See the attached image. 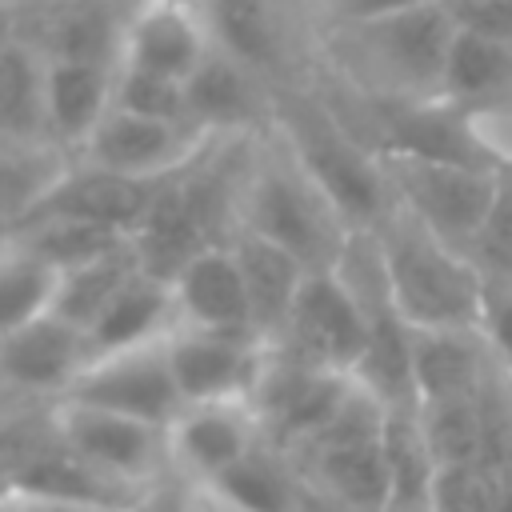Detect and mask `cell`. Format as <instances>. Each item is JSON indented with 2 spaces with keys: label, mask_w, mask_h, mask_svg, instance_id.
Listing matches in <instances>:
<instances>
[{
  "label": "cell",
  "mask_w": 512,
  "mask_h": 512,
  "mask_svg": "<svg viewBox=\"0 0 512 512\" xmlns=\"http://www.w3.org/2000/svg\"><path fill=\"white\" fill-rule=\"evenodd\" d=\"M212 492L236 512H300V488L280 460L252 448L244 460L208 480Z\"/></svg>",
  "instance_id": "23"
},
{
  "label": "cell",
  "mask_w": 512,
  "mask_h": 512,
  "mask_svg": "<svg viewBox=\"0 0 512 512\" xmlns=\"http://www.w3.org/2000/svg\"><path fill=\"white\" fill-rule=\"evenodd\" d=\"M132 236L92 224V220H76V216H32V232L20 244L28 256H36L40 264H48L52 272H68L76 264H88L96 256H108L116 248H124Z\"/></svg>",
  "instance_id": "22"
},
{
  "label": "cell",
  "mask_w": 512,
  "mask_h": 512,
  "mask_svg": "<svg viewBox=\"0 0 512 512\" xmlns=\"http://www.w3.org/2000/svg\"><path fill=\"white\" fill-rule=\"evenodd\" d=\"M392 204L436 232L444 244L468 252L500 188V168L436 160L416 152H376Z\"/></svg>",
  "instance_id": "4"
},
{
  "label": "cell",
  "mask_w": 512,
  "mask_h": 512,
  "mask_svg": "<svg viewBox=\"0 0 512 512\" xmlns=\"http://www.w3.org/2000/svg\"><path fill=\"white\" fill-rule=\"evenodd\" d=\"M252 424H256V412L252 404H240V400L184 404L168 424V456L192 468L200 480H212L256 448Z\"/></svg>",
  "instance_id": "13"
},
{
  "label": "cell",
  "mask_w": 512,
  "mask_h": 512,
  "mask_svg": "<svg viewBox=\"0 0 512 512\" xmlns=\"http://www.w3.org/2000/svg\"><path fill=\"white\" fill-rule=\"evenodd\" d=\"M112 84L104 64L88 60H52L44 68V112L56 132L88 140L92 128L112 108Z\"/></svg>",
  "instance_id": "20"
},
{
  "label": "cell",
  "mask_w": 512,
  "mask_h": 512,
  "mask_svg": "<svg viewBox=\"0 0 512 512\" xmlns=\"http://www.w3.org/2000/svg\"><path fill=\"white\" fill-rule=\"evenodd\" d=\"M480 336L488 344V356H492L496 372H504L512 380V288L508 284H488Z\"/></svg>",
  "instance_id": "33"
},
{
  "label": "cell",
  "mask_w": 512,
  "mask_h": 512,
  "mask_svg": "<svg viewBox=\"0 0 512 512\" xmlns=\"http://www.w3.org/2000/svg\"><path fill=\"white\" fill-rule=\"evenodd\" d=\"M172 300L180 324L212 328V332H252V304L248 284L236 260V248H200L172 280Z\"/></svg>",
  "instance_id": "11"
},
{
  "label": "cell",
  "mask_w": 512,
  "mask_h": 512,
  "mask_svg": "<svg viewBox=\"0 0 512 512\" xmlns=\"http://www.w3.org/2000/svg\"><path fill=\"white\" fill-rule=\"evenodd\" d=\"M452 16L456 32H472L480 40L512 48V0H440Z\"/></svg>",
  "instance_id": "32"
},
{
  "label": "cell",
  "mask_w": 512,
  "mask_h": 512,
  "mask_svg": "<svg viewBox=\"0 0 512 512\" xmlns=\"http://www.w3.org/2000/svg\"><path fill=\"white\" fill-rule=\"evenodd\" d=\"M420 428L428 440V452L436 468L444 464H484V412L476 400H448V404H424Z\"/></svg>",
  "instance_id": "24"
},
{
  "label": "cell",
  "mask_w": 512,
  "mask_h": 512,
  "mask_svg": "<svg viewBox=\"0 0 512 512\" xmlns=\"http://www.w3.org/2000/svg\"><path fill=\"white\" fill-rule=\"evenodd\" d=\"M236 260L248 284V304H252V328L256 336H280L288 324V312L300 296V284L308 276V268L280 244L244 232V240L236 244Z\"/></svg>",
  "instance_id": "19"
},
{
  "label": "cell",
  "mask_w": 512,
  "mask_h": 512,
  "mask_svg": "<svg viewBox=\"0 0 512 512\" xmlns=\"http://www.w3.org/2000/svg\"><path fill=\"white\" fill-rule=\"evenodd\" d=\"M452 36L456 28L440 0H424L416 8L380 16V20L336 28V40L356 48V60L368 72L364 84L376 92V100H388V104L440 100Z\"/></svg>",
  "instance_id": "2"
},
{
  "label": "cell",
  "mask_w": 512,
  "mask_h": 512,
  "mask_svg": "<svg viewBox=\"0 0 512 512\" xmlns=\"http://www.w3.org/2000/svg\"><path fill=\"white\" fill-rule=\"evenodd\" d=\"M52 296H56V272L48 264L28 256L24 248L4 256L0 260V336L52 312Z\"/></svg>",
  "instance_id": "26"
},
{
  "label": "cell",
  "mask_w": 512,
  "mask_h": 512,
  "mask_svg": "<svg viewBox=\"0 0 512 512\" xmlns=\"http://www.w3.org/2000/svg\"><path fill=\"white\" fill-rule=\"evenodd\" d=\"M424 0H332V16L336 24H364V20H380L404 8H416Z\"/></svg>",
  "instance_id": "36"
},
{
  "label": "cell",
  "mask_w": 512,
  "mask_h": 512,
  "mask_svg": "<svg viewBox=\"0 0 512 512\" xmlns=\"http://www.w3.org/2000/svg\"><path fill=\"white\" fill-rule=\"evenodd\" d=\"M160 180H136L88 164L84 172H60L52 188L32 204L28 216H76L132 236L160 196Z\"/></svg>",
  "instance_id": "10"
},
{
  "label": "cell",
  "mask_w": 512,
  "mask_h": 512,
  "mask_svg": "<svg viewBox=\"0 0 512 512\" xmlns=\"http://www.w3.org/2000/svg\"><path fill=\"white\" fill-rule=\"evenodd\" d=\"M208 32L228 48L232 60L268 64L276 56V24L264 0H208Z\"/></svg>",
  "instance_id": "25"
},
{
  "label": "cell",
  "mask_w": 512,
  "mask_h": 512,
  "mask_svg": "<svg viewBox=\"0 0 512 512\" xmlns=\"http://www.w3.org/2000/svg\"><path fill=\"white\" fill-rule=\"evenodd\" d=\"M388 300L400 320L416 332H480L488 280L468 260V252L444 244L420 220L392 204V212L372 228Z\"/></svg>",
  "instance_id": "1"
},
{
  "label": "cell",
  "mask_w": 512,
  "mask_h": 512,
  "mask_svg": "<svg viewBox=\"0 0 512 512\" xmlns=\"http://www.w3.org/2000/svg\"><path fill=\"white\" fill-rule=\"evenodd\" d=\"M492 376V356L480 332H416L412 328V388L416 408L476 400Z\"/></svg>",
  "instance_id": "14"
},
{
  "label": "cell",
  "mask_w": 512,
  "mask_h": 512,
  "mask_svg": "<svg viewBox=\"0 0 512 512\" xmlns=\"http://www.w3.org/2000/svg\"><path fill=\"white\" fill-rule=\"evenodd\" d=\"M44 108V76L20 48H0V128H24Z\"/></svg>",
  "instance_id": "31"
},
{
  "label": "cell",
  "mask_w": 512,
  "mask_h": 512,
  "mask_svg": "<svg viewBox=\"0 0 512 512\" xmlns=\"http://www.w3.org/2000/svg\"><path fill=\"white\" fill-rule=\"evenodd\" d=\"M140 272L136 248L132 240L108 256H96L88 264H76L68 272H56V296H52V316H60L64 324L88 332L92 320L112 304V296Z\"/></svg>",
  "instance_id": "21"
},
{
  "label": "cell",
  "mask_w": 512,
  "mask_h": 512,
  "mask_svg": "<svg viewBox=\"0 0 512 512\" xmlns=\"http://www.w3.org/2000/svg\"><path fill=\"white\" fill-rule=\"evenodd\" d=\"M60 172H36L24 160H0V216L4 212H32V204L52 188Z\"/></svg>",
  "instance_id": "34"
},
{
  "label": "cell",
  "mask_w": 512,
  "mask_h": 512,
  "mask_svg": "<svg viewBox=\"0 0 512 512\" xmlns=\"http://www.w3.org/2000/svg\"><path fill=\"white\" fill-rule=\"evenodd\" d=\"M208 36V20L196 8L144 0V8L124 28V64L188 80L212 52Z\"/></svg>",
  "instance_id": "15"
},
{
  "label": "cell",
  "mask_w": 512,
  "mask_h": 512,
  "mask_svg": "<svg viewBox=\"0 0 512 512\" xmlns=\"http://www.w3.org/2000/svg\"><path fill=\"white\" fill-rule=\"evenodd\" d=\"M64 396L148 420L156 428H168L176 420V412L184 408L172 368H168V356H164V340L92 356Z\"/></svg>",
  "instance_id": "9"
},
{
  "label": "cell",
  "mask_w": 512,
  "mask_h": 512,
  "mask_svg": "<svg viewBox=\"0 0 512 512\" xmlns=\"http://www.w3.org/2000/svg\"><path fill=\"white\" fill-rule=\"evenodd\" d=\"M164 356L184 404H248L260 376V336L212 332V328H168Z\"/></svg>",
  "instance_id": "8"
},
{
  "label": "cell",
  "mask_w": 512,
  "mask_h": 512,
  "mask_svg": "<svg viewBox=\"0 0 512 512\" xmlns=\"http://www.w3.org/2000/svg\"><path fill=\"white\" fill-rule=\"evenodd\" d=\"M176 312L172 300V284L160 276H148L144 268L112 296V304L92 320L88 348L92 356L104 352H124V348H140V344H156L168 336V316Z\"/></svg>",
  "instance_id": "18"
},
{
  "label": "cell",
  "mask_w": 512,
  "mask_h": 512,
  "mask_svg": "<svg viewBox=\"0 0 512 512\" xmlns=\"http://www.w3.org/2000/svg\"><path fill=\"white\" fill-rule=\"evenodd\" d=\"M92 360L88 336L60 316L44 312L0 336V380L12 388H72V380Z\"/></svg>",
  "instance_id": "12"
},
{
  "label": "cell",
  "mask_w": 512,
  "mask_h": 512,
  "mask_svg": "<svg viewBox=\"0 0 512 512\" xmlns=\"http://www.w3.org/2000/svg\"><path fill=\"white\" fill-rule=\"evenodd\" d=\"M428 512H500V476L484 464L436 468Z\"/></svg>",
  "instance_id": "30"
},
{
  "label": "cell",
  "mask_w": 512,
  "mask_h": 512,
  "mask_svg": "<svg viewBox=\"0 0 512 512\" xmlns=\"http://www.w3.org/2000/svg\"><path fill=\"white\" fill-rule=\"evenodd\" d=\"M112 104L148 120H168L180 124L188 116V80L148 72L136 64H120V80L112 84Z\"/></svg>",
  "instance_id": "27"
},
{
  "label": "cell",
  "mask_w": 512,
  "mask_h": 512,
  "mask_svg": "<svg viewBox=\"0 0 512 512\" xmlns=\"http://www.w3.org/2000/svg\"><path fill=\"white\" fill-rule=\"evenodd\" d=\"M288 152L352 232H372L392 212L376 148L360 144L324 108H296L288 124Z\"/></svg>",
  "instance_id": "3"
},
{
  "label": "cell",
  "mask_w": 512,
  "mask_h": 512,
  "mask_svg": "<svg viewBox=\"0 0 512 512\" xmlns=\"http://www.w3.org/2000/svg\"><path fill=\"white\" fill-rule=\"evenodd\" d=\"M84 144H88V164L124 172L136 180H160L184 156L180 124L148 120V116L124 112L116 104L104 112V120L92 128V136Z\"/></svg>",
  "instance_id": "16"
},
{
  "label": "cell",
  "mask_w": 512,
  "mask_h": 512,
  "mask_svg": "<svg viewBox=\"0 0 512 512\" xmlns=\"http://www.w3.org/2000/svg\"><path fill=\"white\" fill-rule=\"evenodd\" d=\"M160 4H180V8H196V12H204L208 0H160Z\"/></svg>",
  "instance_id": "39"
},
{
  "label": "cell",
  "mask_w": 512,
  "mask_h": 512,
  "mask_svg": "<svg viewBox=\"0 0 512 512\" xmlns=\"http://www.w3.org/2000/svg\"><path fill=\"white\" fill-rule=\"evenodd\" d=\"M280 336L288 356L352 376L368 348V308L336 268L308 272Z\"/></svg>",
  "instance_id": "6"
},
{
  "label": "cell",
  "mask_w": 512,
  "mask_h": 512,
  "mask_svg": "<svg viewBox=\"0 0 512 512\" xmlns=\"http://www.w3.org/2000/svg\"><path fill=\"white\" fill-rule=\"evenodd\" d=\"M128 512H188V500L176 488H152V492L136 496V504Z\"/></svg>",
  "instance_id": "37"
},
{
  "label": "cell",
  "mask_w": 512,
  "mask_h": 512,
  "mask_svg": "<svg viewBox=\"0 0 512 512\" xmlns=\"http://www.w3.org/2000/svg\"><path fill=\"white\" fill-rule=\"evenodd\" d=\"M248 232L288 248L308 272L336 268L352 240V228L292 160V152L288 164H268L256 172L248 192Z\"/></svg>",
  "instance_id": "5"
},
{
  "label": "cell",
  "mask_w": 512,
  "mask_h": 512,
  "mask_svg": "<svg viewBox=\"0 0 512 512\" xmlns=\"http://www.w3.org/2000/svg\"><path fill=\"white\" fill-rule=\"evenodd\" d=\"M56 48H60V60H88V64H104V48H108V28L100 16L84 12V16H72L60 36H56Z\"/></svg>",
  "instance_id": "35"
},
{
  "label": "cell",
  "mask_w": 512,
  "mask_h": 512,
  "mask_svg": "<svg viewBox=\"0 0 512 512\" xmlns=\"http://www.w3.org/2000/svg\"><path fill=\"white\" fill-rule=\"evenodd\" d=\"M0 496H8V468L0 464Z\"/></svg>",
  "instance_id": "40"
},
{
  "label": "cell",
  "mask_w": 512,
  "mask_h": 512,
  "mask_svg": "<svg viewBox=\"0 0 512 512\" xmlns=\"http://www.w3.org/2000/svg\"><path fill=\"white\" fill-rule=\"evenodd\" d=\"M248 108V84L236 68L232 56L208 52L200 60V68L188 76V116H216V120H232Z\"/></svg>",
  "instance_id": "29"
},
{
  "label": "cell",
  "mask_w": 512,
  "mask_h": 512,
  "mask_svg": "<svg viewBox=\"0 0 512 512\" xmlns=\"http://www.w3.org/2000/svg\"><path fill=\"white\" fill-rule=\"evenodd\" d=\"M468 260L480 268L488 284H508L512 288V164L500 168V188L496 200L468 248Z\"/></svg>",
  "instance_id": "28"
},
{
  "label": "cell",
  "mask_w": 512,
  "mask_h": 512,
  "mask_svg": "<svg viewBox=\"0 0 512 512\" xmlns=\"http://www.w3.org/2000/svg\"><path fill=\"white\" fill-rule=\"evenodd\" d=\"M312 484L340 512H388L392 508V472L384 452V432L368 440L328 444L304 452Z\"/></svg>",
  "instance_id": "17"
},
{
  "label": "cell",
  "mask_w": 512,
  "mask_h": 512,
  "mask_svg": "<svg viewBox=\"0 0 512 512\" xmlns=\"http://www.w3.org/2000/svg\"><path fill=\"white\" fill-rule=\"evenodd\" d=\"M16 508H20V512H104V508H88V504H60V500H28V496H16Z\"/></svg>",
  "instance_id": "38"
},
{
  "label": "cell",
  "mask_w": 512,
  "mask_h": 512,
  "mask_svg": "<svg viewBox=\"0 0 512 512\" xmlns=\"http://www.w3.org/2000/svg\"><path fill=\"white\" fill-rule=\"evenodd\" d=\"M56 440L120 484H148L168 456V428L64 396L52 412Z\"/></svg>",
  "instance_id": "7"
}]
</instances>
